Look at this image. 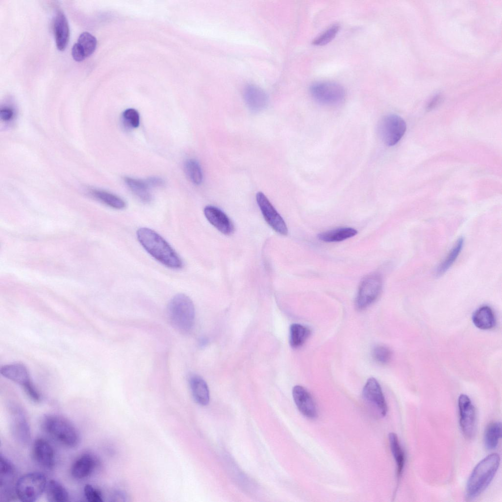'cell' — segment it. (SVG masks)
I'll use <instances>...</instances> for the list:
<instances>
[{"label":"cell","instance_id":"obj_17","mask_svg":"<svg viewBox=\"0 0 502 502\" xmlns=\"http://www.w3.org/2000/svg\"><path fill=\"white\" fill-rule=\"evenodd\" d=\"M97 465L96 458L91 454L85 453L80 455L73 462L71 468L72 476L82 479L90 476Z\"/></svg>","mask_w":502,"mask_h":502},{"label":"cell","instance_id":"obj_31","mask_svg":"<svg viewBox=\"0 0 502 502\" xmlns=\"http://www.w3.org/2000/svg\"><path fill=\"white\" fill-rule=\"evenodd\" d=\"M184 171L191 181L199 185L202 181L203 176L199 163L194 159H189L184 164Z\"/></svg>","mask_w":502,"mask_h":502},{"label":"cell","instance_id":"obj_39","mask_svg":"<svg viewBox=\"0 0 502 502\" xmlns=\"http://www.w3.org/2000/svg\"><path fill=\"white\" fill-rule=\"evenodd\" d=\"M72 55L73 59L78 62L83 60L86 57L82 49L77 43H75L72 47Z\"/></svg>","mask_w":502,"mask_h":502},{"label":"cell","instance_id":"obj_27","mask_svg":"<svg viewBox=\"0 0 502 502\" xmlns=\"http://www.w3.org/2000/svg\"><path fill=\"white\" fill-rule=\"evenodd\" d=\"M388 437L391 452L397 467V475L398 477H400L402 473L404 466V453L396 433L394 432L390 433Z\"/></svg>","mask_w":502,"mask_h":502},{"label":"cell","instance_id":"obj_25","mask_svg":"<svg viewBox=\"0 0 502 502\" xmlns=\"http://www.w3.org/2000/svg\"><path fill=\"white\" fill-rule=\"evenodd\" d=\"M356 229L348 227H339L321 233L318 238L326 242H340L355 236Z\"/></svg>","mask_w":502,"mask_h":502},{"label":"cell","instance_id":"obj_13","mask_svg":"<svg viewBox=\"0 0 502 502\" xmlns=\"http://www.w3.org/2000/svg\"><path fill=\"white\" fill-rule=\"evenodd\" d=\"M362 396L369 404L378 411L380 416L386 415L387 404L381 386L375 378L370 377L367 380L363 388Z\"/></svg>","mask_w":502,"mask_h":502},{"label":"cell","instance_id":"obj_37","mask_svg":"<svg viewBox=\"0 0 502 502\" xmlns=\"http://www.w3.org/2000/svg\"><path fill=\"white\" fill-rule=\"evenodd\" d=\"M23 387L26 394L33 401L38 402L41 401V396L31 381Z\"/></svg>","mask_w":502,"mask_h":502},{"label":"cell","instance_id":"obj_14","mask_svg":"<svg viewBox=\"0 0 502 502\" xmlns=\"http://www.w3.org/2000/svg\"><path fill=\"white\" fill-rule=\"evenodd\" d=\"M32 455L35 462L41 467L51 470L55 464V453L50 443L43 438L36 439L32 445Z\"/></svg>","mask_w":502,"mask_h":502},{"label":"cell","instance_id":"obj_3","mask_svg":"<svg viewBox=\"0 0 502 502\" xmlns=\"http://www.w3.org/2000/svg\"><path fill=\"white\" fill-rule=\"evenodd\" d=\"M167 316L171 325L177 331L187 333L193 327L195 310L191 299L184 294H178L170 300Z\"/></svg>","mask_w":502,"mask_h":502},{"label":"cell","instance_id":"obj_2","mask_svg":"<svg viewBox=\"0 0 502 502\" xmlns=\"http://www.w3.org/2000/svg\"><path fill=\"white\" fill-rule=\"evenodd\" d=\"M500 463V456L497 453L489 454L475 467L466 486V497L473 500L478 497L493 480Z\"/></svg>","mask_w":502,"mask_h":502},{"label":"cell","instance_id":"obj_11","mask_svg":"<svg viewBox=\"0 0 502 502\" xmlns=\"http://www.w3.org/2000/svg\"><path fill=\"white\" fill-rule=\"evenodd\" d=\"M256 199L266 222L277 233L287 235L288 229L285 222L266 196L261 192H258Z\"/></svg>","mask_w":502,"mask_h":502},{"label":"cell","instance_id":"obj_35","mask_svg":"<svg viewBox=\"0 0 502 502\" xmlns=\"http://www.w3.org/2000/svg\"><path fill=\"white\" fill-rule=\"evenodd\" d=\"M125 126L128 128H137L140 124L138 112L133 108H128L124 111L122 115Z\"/></svg>","mask_w":502,"mask_h":502},{"label":"cell","instance_id":"obj_20","mask_svg":"<svg viewBox=\"0 0 502 502\" xmlns=\"http://www.w3.org/2000/svg\"><path fill=\"white\" fill-rule=\"evenodd\" d=\"M191 391L195 401L201 405H206L209 402L208 387L205 380L200 376L193 375L189 379Z\"/></svg>","mask_w":502,"mask_h":502},{"label":"cell","instance_id":"obj_10","mask_svg":"<svg viewBox=\"0 0 502 502\" xmlns=\"http://www.w3.org/2000/svg\"><path fill=\"white\" fill-rule=\"evenodd\" d=\"M459 423L464 436L469 439L474 437L476 429L477 417L475 407L469 397L461 394L458 400Z\"/></svg>","mask_w":502,"mask_h":502},{"label":"cell","instance_id":"obj_26","mask_svg":"<svg viewBox=\"0 0 502 502\" xmlns=\"http://www.w3.org/2000/svg\"><path fill=\"white\" fill-rule=\"evenodd\" d=\"M311 334L310 329L300 324H293L290 327V344L293 348L301 346Z\"/></svg>","mask_w":502,"mask_h":502},{"label":"cell","instance_id":"obj_6","mask_svg":"<svg viewBox=\"0 0 502 502\" xmlns=\"http://www.w3.org/2000/svg\"><path fill=\"white\" fill-rule=\"evenodd\" d=\"M382 286V278L378 274H372L364 278L355 299L356 308L363 310L373 303L379 295Z\"/></svg>","mask_w":502,"mask_h":502},{"label":"cell","instance_id":"obj_22","mask_svg":"<svg viewBox=\"0 0 502 502\" xmlns=\"http://www.w3.org/2000/svg\"><path fill=\"white\" fill-rule=\"evenodd\" d=\"M472 321L477 327L483 330L491 329L495 324L493 311L488 306H483L478 308L473 315Z\"/></svg>","mask_w":502,"mask_h":502},{"label":"cell","instance_id":"obj_29","mask_svg":"<svg viewBox=\"0 0 502 502\" xmlns=\"http://www.w3.org/2000/svg\"><path fill=\"white\" fill-rule=\"evenodd\" d=\"M92 194L96 199L105 204L116 209H122L126 206L125 201L119 197L109 192L94 189Z\"/></svg>","mask_w":502,"mask_h":502},{"label":"cell","instance_id":"obj_38","mask_svg":"<svg viewBox=\"0 0 502 502\" xmlns=\"http://www.w3.org/2000/svg\"><path fill=\"white\" fill-rule=\"evenodd\" d=\"M15 113L14 110L7 106H5L0 109V118L4 122H9L14 117Z\"/></svg>","mask_w":502,"mask_h":502},{"label":"cell","instance_id":"obj_32","mask_svg":"<svg viewBox=\"0 0 502 502\" xmlns=\"http://www.w3.org/2000/svg\"><path fill=\"white\" fill-rule=\"evenodd\" d=\"M77 43L81 47L86 57L94 52L97 41L96 38L91 33L84 32L80 34Z\"/></svg>","mask_w":502,"mask_h":502},{"label":"cell","instance_id":"obj_21","mask_svg":"<svg viewBox=\"0 0 502 502\" xmlns=\"http://www.w3.org/2000/svg\"><path fill=\"white\" fill-rule=\"evenodd\" d=\"M244 97L248 105L254 111H258L263 108L267 101L266 93L254 85H249L246 88Z\"/></svg>","mask_w":502,"mask_h":502},{"label":"cell","instance_id":"obj_5","mask_svg":"<svg viewBox=\"0 0 502 502\" xmlns=\"http://www.w3.org/2000/svg\"><path fill=\"white\" fill-rule=\"evenodd\" d=\"M47 479L40 472H31L19 478L15 485L16 497L23 502L36 501L45 492Z\"/></svg>","mask_w":502,"mask_h":502},{"label":"cell","instance_id":"obj_23","mask_svg":"<svg viewBox=\"0 0 502 502\" xmlns=\"http://www.w3.org/2000/svg\"><path fill=\"white\" fill-rule=\"evenodd\" d=\"M126 183L132 192L142 201L149 202L151 201L152 195L151 187L146 179H141L129 177L125 178Z\"/></svg>","mask_w":502,"mask_h":502},{"label":"cell","instance_id":"obj_28","mask_svg":"<svg viewBox=\"0 0 502 502\" xmlns=\"http://www.w3.org/2000/svg\"><path fill=\"white\" fill-rule=\"evenodd\" d=\"M502 436V424L500 422L490 423L486 427L484 435L485 447L487 450L495 449Z\"/></svg>","mask_w":502,"mask_h":502},{"label":"cell","instance_id":"obj_1","mask_svg":"<svg viewBox=\"0 0 502 502\" xmlns=\"http://www.w3.org/2000/svg\"><path fill=\"white\" fill-rule=\"evenodd\" d=\"M137 239L143 248L155 259L167 267L179 269L183 262L171 246L158 233L148 227L136 232Z\"/></svg>","mask_w":502,"mask_h":502},{"label":"cell","instance_id":"obj_12","mask_svg":"<svg viewBox=\"0 0 502 502\" xmlns=\"http://www.w3.org/2000/svg\"><path fill=\"white\" fill-rule=\"evenodd\" d=\"M0 490L4 498L7 499L16 497L15 485L17 482L16 470L13 464L4 456L0 458Z\"/></svg>","mask_w":502,"mask_h":502},{"label":"cell","instance_id":"obj_19","mask_svg":"<svg viewBox=\"0 0 502 502\" xmlns=\"http://www.w3.org/2000/svg\"><path fill=\"white\" fill-rule=\"evenodd\" d=\"M53 31L57 49L64 50L69 42L70 30L67 18L61 11H59L55 17Z\"/></svg>","mask_w":502,"mask_h":502},{"label":"cell","instance_id":"obj_33","mask_svg":"<svg viewBox=\"0 0 502 502\" xmlns=\"http://www.w3.org/2000/svg\"><path fill=\"white\" fill-rule=\"evenodd\" d=\"M340 29L338 24H334L316 37L313 41L312 44L317 46L325 45L332 41L338 33Z\"/></svg>","mask_w":502,"mask_h":502},{"label":"cell","instance_id":"obj_34","mask_svg":"<svg viewBox=\"0 0 502 502\" xmlns=\"http://www.w3.org/2000/svg\"><path fill=\"white\" fill-rule=\"evenodd\" d=\"M372 355L376 362L384 364L390 360L392 351L389 348L385 346L377 345L373 349Z\"/></svg>","mask_w":502,"mask_h":502},{"label":"cell","instance_id":"obj_15","mask_svg":"<svg viewBox=\"0 0 502 502\" xmlns=\"http://www.w3.org/2000/svg\"><path fill=\"white\" fill-rule=\"evenodd\" d=\"M292 395L298 409L303 416L310 419L317 417L315 403L305 388L300 385L295 386L292 390Z\"/></svg>","mask_w":502,"mask_h":502},{"label":"cell","instance_id":"obj_24","mask_svg":"<svg viewBox=\"0 0 502 502\" xmlns=\"http://www.w3.org/2000/svg\"><path fill=\"white\" fill-rule=\"evenodd\" d=\"M47 499L50 502H66L69 495L66 488L55 479L48 481L45 492Z\"/></svg>","mask_w":502,"mask_h":502},{"label":"cell","instance_id":"obj_16","mask_svg":"<svg viewBox=\"0 0 502 502\" xmlns=\"http://www.w3.org/2000/svg\"><path fill=\"white\" fill-rule=\"evenodd\" d=\"M204 214L208 222L222 233L230 235L233 232L234 226L231 220L218 207L206 206L204 209Z\"/></svg>","mask_w":502,"mask_h":502},{"label":"cell","instance_id":"obj_36","mask_svg":"<svg viewBox=\"0 0 502 502\" xmlns=\"http://www.w3.org/2000/svg\"><path fill=\"white\" fill-rule=\"evenodd\" d=\"M84 496L89 502H103L102 495L100 491L91 484H85L84 487Z\"/></svg>","mask_w":502,"mask_h":502},{"label":"cell","instance_id":"obj_7","mask_svg":"<svg viewBox=\"0 0 502 502\" xmlns=\"http://www.w3.org/2000/svg\"><path fill=\"white\" fill-rule=\"evenodd\" d=\"M312 97L318 102L326 105H336L345 98V91L339 84L331 81H320L310 87Z\"/></svg>","mask_w":502,"mask_h":502},{"label":"cell","instance_id":"obj_30","mask_svg":"<svg viewBox=\"0 0 502 502\" xmlns=\"http://www.w3.org/2000/svg\"><path fill=\"white\" fill-rule=\"evenodd\" d=\"M463 244V238H459L444 260L438 267L436 273L437 276L442 275L452 266L461 252Z\"/></svg>","mask_w":502,"mask_h":502},{"label":"cell","instance_id":"obj_8","mask_svg":"<svg viewBox=\"0 0 502 502\" xmlns=\"http://www.w3.org/2000/svg\"><path fill=\"white\" fill-rule=\"evenodd\" d=\"M406 123L400 116L395 114L385 116L378 126L379 135L383 142L388 146L397 144L404 134Z\"/></svg>","mask_w":502,"mask_h":502},{"label":"cell","instance_id":"obj_40","mask_svg":"<svg viewBox=\"0 0 502 502\" xmlns=\"http://www.w3.org/2000/svg\"><path fill=\"white\" fill-rule=\"evenodd\" d=\"M151 188L162 187L165 185L164 180L160 177L152 176L146 179Z\"/></svg>","mask_w":502,"mask_h":502},{"label":"cell","instance_id":"obj_4","mask_svg":"<svg viewBox=\"0 0 502 502\" xmlns=\"http://www.w3.org/2000/svg\"><path fill=\"white\" fill-rule=\"evenodd\" d=\"M44 430L62 445L69 448L76 447L79 440L78 431L66 418L56 414H48L42 422Z\"/></svg>","mask_w":502,"mask_h":502},{"label":"cell","instance_id":"obj_9","mask_svg":"<svg viewBox=\"0 0 502 502\" xmlns=\"http://www.w3.org/2000/svg\"><path fill=\"white\" fill-rule=\"evenodd\" d=\"M10 424L13 436L23 445L28 444L31 439L30 426L22 407L16 403L9 406Z\"/></svg>","mask_w":502,"mask_h":502},{"label":"cell","instance_id":"obj_18","mask_svg":"<svg viewBox=\"0 0 502 502\" xmlns=\"http://www.w3.org/2000/svg\"><path fill=\"white\" fill-rule=\"evenodd\" d=\"M0 373L4 377L20 384L22 387L31 382L27 369L21 363L4 365L1 367Z\"/></svg>","mask_w":502,"mask_h":502}]
</instances>
